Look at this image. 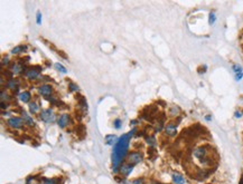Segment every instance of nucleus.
<instances>
[{
	"instance_id": "f3484780",
	"label": "nucleus",
	"mask_w": 243,
	"mask_h": 184,
	"mask_svg": "<svg viewBox=\"0 0 243 184\" xmlns=\"http://www.w3.org/2000/svg\"><path fill=\"white\" fill-rule=\"evenodd\" d=\"M105 141H107V144H109V145H113V144L117 143L119 139H117L115 135H108V136H105Z\"/></svg>"
},
{
	"instance_id": "2eb2a0df",
	"label": "nucleus",
	"mask_w": 243,
	"mask_h": 184,
	"mask_svg": "<svg viewBox=\"0 0 243 184\" xmlns=\"http://www.w3.org/2000/svg\"><path fill=\"white\" fill-rule=\"evenodd\" d=\"M173 181L176 184H184V183H185V179H184L181 174H178V173H175V174H173Z\"/></svg>"
},
{
	"instance_id": "dca6fc26",
	"label": "nucleus",
	"mask_w": 243,
	"mask_h": 184,
	"mask_svg": "<svg viewBox=\"0 0 243 184\" xmlns=\"http://www.w3.org/2000/svg\"><path fill=\"white\" fill-rule=\"evenodd\" d=\"M6 85H7V87L10 88V89H15V88L18 87V80H17V79H14V78H10V79H8V82H7Z\"/></svg>"
},
{
	"instance_id": "1a4fd4ad",
	"label": "nucleus",
	"mask_w": 243,
	"mask_h": 184,
	"mask_svg": "<svg viewBox=\"0 0 243 184\" xmlns=\"http://www.w3.org/2000/svg\"><path fill=\"white\" fill-rule=\"evenodd\" d=\"M132 166L130 163H127V164H123V165H121V168H120V173L122 174L123 176H128L130 173L132 172Z\"/></svg>"
},
{
	"instance_id": "4be33fe9",
	"label": "nucleus",
	"mask_w": 243,
	"mask_h": 184,
	"mask_svg": "<svg viewBox=\"0 0 243 184\" xmlns=\"http://www.w3.org/2000/svg\"><path fill=\"white\" fill-rule=\"evenodd\" d=\"M146 141H147V143H148L149 145H151V146H153V145L156 144V139H155V137L151 136V135L146 136Z\"/></svg>"
},
{
	"instance_id": "39448f33",
	"label": "nucleus",
	"mask_w": 243,
	"mask_h": 184,
	"mask_svg": "<svg viewBox=\"0 0 243 184\" xmlns=\"http://www.w3.org/2000/svg\"><path fill=\"white\" fill-rule=\"evenodd\" d=\"M41 66H34V67H30L28 70H26V77L28 79H35V78L38 77L39 75V72H41Z\"/></svg>"
},
{
	"instance_id": "412c9836",
	"label": "nucleus",
	"mask_w": 243,
	"mask_h": 184,
	"mask_svg": "<svg viewBox=\"0 0 243 184\" xmlns=\"http://www.w3.org/2000/svg\"><path fill=\"white\" fill-rule=\"evenodd\" d=\"M11 98L9 97V95L5 92V90H1V102L5 103V102H8V101H10Z\"/></svg>"
},
{
	"instance_id": "473e14b6",
	"label": "nucleus",
	"mask_w": 243,
	"mask_h": 184,
	"mask_svg": "<svg viewBox=\"0 0 243 184\" xmlns=\"http://www.w3.org/2000/svg\"><path fill=\"white\" fill-rule=\"evenodd\" d=\"M1 108H2V110H5V108H8V104H7V103L5 104V103L1 102Z\"/></svg>"
},
{
	"instance_id": "cd10ccee",
	"label": "nucleus",
	"mask_w": 243,
	"mask_h": 184,
	"mask_svg": "<svg viewBox=\"0 0 243 184\" xmlns=\"http://www.w3.org/2000/svg\"><path fill=\"white\" fill-rule=\"evenodd\" d=\"M120 124H121V121H120L119 118H117L114 122H113V125H114L115 128H120Z\"/></svg>"
},
{
	"instance_id": "5701e85b",
	"label": "nucleus",
	"mask_w": 243,
	"mask_h": 184,
	"mask_svg": "<svg viewBox=\"0 0 243 184\" xmlns=\"http://www.w3.org/2000/svg\"><path fill=\"white\" fill-rule=\"evenodd\" d=\"M178 113H179V107L177 106H173L170 108V112H169V114L172 115V116H177Z\"/></svg>"
},
{
	"instance_id": "0eeeda50",
	"label": "nucleus",
	"mask_w": 243,
	"mask_h": 184,
	"mask_svg": "<svg viewBox=\"0 0 243 184\" xmlns=\"http://www.w3.org/2000/svg\"><path fill=\"white\" fill-rule=\"evenodd\" d=\"M68 123H70V115L63 114V115H61V116H59V117L57 118L58 126L62 127V128H64L65 126H67V125H68Z\"/></svg>"
},
{
	"instance_id": "b1692460",
	"label": "nucleus",
	"mask_w": 243,
	"mask_h": 184,
	"mask_svg": "<svg viewBox=\"0 0 243 184\" xmlns=\"http://www.w3.org/2000/svg\"><path fill=\"white\" fill-rule=\"evenodd\" d=\"M68 88H70L71 92H77L78 90V86L74 83H70L68 84Z\"/></svg>"
},
{
	"instance_id": "393cba45",
	"label": "nucleus",
	"mask_w": 243,
	"mask_h": 184,
	"mask_svg": "<svg viewBox=\"0 0 243 184\" xmlns=\"http://www.w3.org/2000/svg\"><path fill=\"white\" fill-rule=\"evenodd\" d=\"M55 68L59 70L61 73H66V68H65V67H64L63 65H61V64H58V63H57V64H55Z\"/></svg>"
},
{
	"instance_id": "6e6552de",
	"label": "nucleus",
	"mask_w": 243,
	"mask_h": 184,
	"mask_svg": "<svg viewBox=\"0 0 243 184\" xmlns=\"http://www.w3.org/2000/svg\"><path fill=\"white\" fill-rule=\"evenodd\" d=\"M210 174H211V171H208V170H199V171H197V173L195 174V179L198 181H203V180H205V179H207Z\"/></svg>"
},
{
	"instance_id": "f257e3e1",
	"label": "nucleus",
	"mask_w": 243,
	"mask_h": 184,
	"mask_svg": "<svg viewBox=\"0 0 243 184\" xmlns=\"http://www.w3.org/2000/svg\"><path fill=\"white\" fill-rule=\"evenodd\" d=\"M136 131H137L136 128H133L131 132H129L128 134L122 135L119 139V141L117 142V144H115L113 152H112V168H113V171L114 172L118 170L120 163L123 161L124 156H126L127 152H128L130 137L133 135V133Z\"/></svg>"
},
{
	"instance_id": "20e7f679",
	"label": "nucleus",
	"mask_w": 243,
	"mask_h": 184,
	"mask_svg": "<svg viewBox=\"0 0 243 184\" xmlns=\"http://www.w3.org/2000/svg\"><path fill=\"white\" fill-rule=\"evenodd\" d=\"M24 124H25V121L23 118H19V117H11V118L8 119V125L15 130L23 127Z\"/></svg>"
},
{
	"instance_id": "2f4dec72",
	"label": "nucleus",
	"mask_w": 243,
	"mask_h": 184,
	"mask_svg": "<svg viewBox=\"0 0 243 184\" xmlns=\"http://www.w3.org/2000/svg\"><path fill=\"white\" fill-rule=\"evenodd\" d=\"M242 76H243V74H242V73L236 74V75H235V78H236V80H240V79L242 78Z\"/></svg>"
},
{
	"instance_id": "72a5a7b5",
	"label": "nucleus",
	"mask_w": 243,
	"mask_h": 184,
	"mask_svg": "<svg viewBox=\"0 0 243 184\" xmlns=\"http://www.w3.org/2000/svg\"><path fill=\"white\" fill-rule=\"evenodd\" d=\"M37 24L38 25L41 24V13H39V12L37 13Z\"/></svg>"
},
{
	"instance_id": "f704fd0d",
	"label": "nucleus",
	"mask_w": 243,
	"mask_h": 184,
	"mask_svg": "<svg viewBox=\"0 0 243 184\" xmlns=\"http://www.w3.org/2000/svg\"><path fill=\"white\" fill-rule=\"evenodd\" d=\"M241 116H242V114H241V113H239V112H236V113H235V117H236V118H240Z\"/></svg>"
},
{
	"instance_id": "9b49d317",
	"label": "nucleus",
	"mask_w": 243,
	"mask_h": 184,
	"mask_svg": "<svg viewBox=\"0 0 243 184\" xmlns=\"http://www.w3.org/2000/svg\"><path fill=\"white\" fill-rule=\"evenodd\" d=\"M76 99L78 101V104H80V106L81 108L83 110V112H87V99L83 97L82 95H77L76 96Z\"/></svg>"
},
{
	"instance_id": "7ed1b4c3",
	"label": "nucleus",
	"mask_w": 243,
	"mask_h": 184,
	"mask_svg": "<svg viewBox=\"0 0 243 184\" xmlns=\"http://www.w3.org/2000/svg\"><path fill=\"white\" fill-rule=\"evenodd\" d=\"M142 161V154L139 152H132L128 155V162L131 165H136V164L140 163Z\"/></svg>"
},
{
	"instance_id": "c9c22d12",
	"label": "nucleus",
	"mask_w": 243,
	"mask_h": 184,
	"mask_svg": "<svg viewBox=\"0 0 243 184\" xmlns=\"http://www.w3.org/2000/svg\"><path fill=\"white\" fill-rule=\"evenodd\" d=\"M239 184H243V175H241V179H240Z\"/></svg>"
},
{
	"instance_id": "ddd939ff",
	"label": "nucleus",
	"mask_w": 243,
	"mask_h": 184,
	"mask_svg": "<svg viewBox=\"0 0 243 184\" xmlns=\"http://www.w3.org/2000/svg\"><path fill=\"white\" fill-rule=\"evenodd\" d=\"M18 97H19V99H20L21 102L27 103V102H29V101H30L32 95H30V93H29V92H23V93H20V94L18 95Z\"/></svg>"
},
{
	"instance_id": "c85d7f7f",
	"label": "nucleus",
	"mask_w": 243,
	"mask_h": 184,
	"mask_svg": "<svg viewBox=\"0 0 243 184\" xmlns=\"http://www.w3.org/2000/svg\"><path fill=\"white\" fill-rule=\"evenodd\" d=\"M132 184H144V181L142 179H137L132 182Z\"/></svg>"
},
{
	"instance_id": "6ab92c4d",
	"label": "nucleus",
	"mask_w": 243,
	"mask_h": 184,
	"mask_svg": "<svg viewBox=\"0 0 243 184\" xmlns=\"http://www.w3.org/2000/svg\"><path fill=\"white\" fill-rule=\"evenodd\" d=\"M44 184H61L59 179H44L43 180Z\"/></svg>"
},
{
	"instance_id": "7c9ffc66",
	"label": "nucleus",
	"mask_w": 243,
	"mask_h": 184,
	"mask_svg": "<svg viewBox=\"0 0 243 184\" xmlns=\"http://www.w3.org/2000/svg\"><path fill=\"white\" fill-rule=\"evenodd\" d=\"M5 64H6V65H8V58L7 57H5L4 59H2V61H1V65L4 66Z\"/></svg>"
},
{
	"instance_id": "c756f323",
	"label": "nucleus",
	"mask_w": 243,
	"mask_h": 184,
	"mask_svg": "<svg viewBox=\"0 0 243 184\" xmlns=\"http://www.w3.org/2000/svg\"><path fill=\"white\" fill-rule=\"evenodd\" d=\"M206 72V66H203V67H201V68H198V73L202 74V73H205Z\"/></svg>"
},
{
	"instance_id": "f03ea898",
	"label": "nucleus",
	"mask_w": 243,
	"mask_h": 184,
	"mask_svg": "<svg viewBox=\"0 0 243 184\" xmlns=\"http://www.w3.org/2000/svg\"><path fill=\"white\" fill-rule=\"evenodd\" d=\"M41 119L46 123H52L55 121V114L52 110H44L41 113Z\"/></svg>"
},
{
	"instance_id": "f8f14e48",
	"label": "nucleus",
	"mask_w": 243,
	"mask_h": 184,
	"mask_svg": "<svg viewBox=\"0 0 243 184\" xmlns=\"http://www.w3.org/2000/svg\"><path fill=\"white\" fill-rule=\"evenodd\" d=\"M24 70V66L18 64V63H14L11 65V73L13 74H20Z\"/></svg>"
},
{
	"instance_id": "aec40b11",
	"label": "nucleus",
	"mask_w": 243,
	"mask_h": 184,
	"mask_svg": "<svg viewBox=\"0 0 243 184\" xmlns=\"http://www.w3.org/2000/svg\"><path fill=\"white\" fill-rule=\"evenodd\" d=\"M38 110H39V107H38V105L36 104V103H30L29 104V110H30V113L32 114H36L38 112Z\"/></svg>"
},
{
	"instance_id": "bb28decb",
	"label": "nucleus",
	"mask_w": 243,
	"mask_h": 184,
	"mask_svg": "<svg viewBox=\"0 0 243 184\" xmlns=\"http://www.w3.org/2000/svg\"><path fill=\"white\" fill-rule=\"evenodd\" d=\"M208 22H210V25H213L215 22V15L213 12L210 13V20H208Z\"/></svg>"
},
{
	"instance_id": "a211bd4d",
	"label": "nucleus",
	"mask_w": 243,
	"mask_h": 184,
	"mask_svg": "<svg viewBox=\"0 0 243 184\" xmlns=\"http://www.w3.org/2000/svg\"><path fill=\"white\" fill-rule=\"evenodd\" d=\"M26 49H27V46H24V45H20V46H17L15 48L11 50V53L13 54H19V53H24Z\"/></svg>"
},
{
	"instance_id": "4468645a",
	"label": "nucleus",
	"mask_w": 243,
	"mask_h": 184,
	"mask_svg": "<svg viewBox=\"0 0 243 184\" xmlns=\"http://www.w3.org/2000/svg\"><path fill=\"white\" fill-rule=\"evenodd\" d=\"M21 115H23V119L25 121V124H28V125H30V126H34V125H35V122H34L33 118H32L27 113L21 112Z\"/></svg>"
},
{
	"instance_id": "9d476101",
	"label": "nucleus",
	"mask_w": 243,
	"mask_h": 184,
	"mask_svg": "<svg viewBox=\"0 0 243 184\" xmlns=\"http://www.w3.org/2000/svg\"><path fill=\"white\" fill-rule=\"evenodd\" d=\"M52 87L50 85H41L39 86V88H38V93L43 96H50L52 94Z\"/></svg>"
},
{
	"instance_id": "423d86ee",
	"label": "nucleus",
	"mask_w": 243,
	"mask_h": 184,
	"mask_svg": "<svg viewBox=\"0 0 243 184\" xmlns=\"http://www.w3.org/2000/svg\"><path fill=\"white\" fill-rule=\"evenodd\" d=\"M165 132L168 136H175L177 134V125L173 122L168 123L165 126Z\"/></svg>"
},
{
	"instance_id": "a878e982",
	"label": "nucleus",
	"mask_w": 243,
	"mask_h": 184,
	"mask_svg": "<svg viewBox=\"0 0 243 184\" xmlns=\"http://www.w3.org/2000/svg\"><path fill=\"white\" fill-rule=\"evenodd\" d=\"M233 69H234L235 75H236V74L242 73V68H241V67H240L239 65H233Z\"/></svg>"
}]
</instances>
